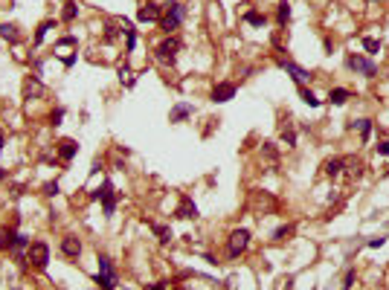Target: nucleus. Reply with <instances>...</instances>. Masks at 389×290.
<instances>
[{"label": "nucleus", "instance_id": "26", "mask_svg": "<svg viewBox=\"0 0 389 290\" xmlns=\"http://www.w3.org/2000/svg\"><path fill=\"white\" fill-rule=\"evenodd\" d=\"M76 15H79V6H76V0H70L67 6H64V12H61V17H64V20H76Z\"/></svg>", "mask_w": 389, "mask_h": 290}, {"label": "nucleus", "instance_id": "15", "mask_svg": "<svg viewBox=\"0 0 389 290\" xmlns=\"http://www.w3.org/2000/svg\"><path fill=\"white\" fill-rule=\"evenodd\" d=\"M349 99H352V93L346 87H331V93H328V102L334 104V107H343Z\"/></svg>", "mask_w": 389, "mask_h": 290}, {"label": "nucleus", "instance_id": "13", "mask_svg": "<svg viewBox=\"0 0 389 290\" xmlns=\"http://www.w3.org/2000/svg\"><path fill=\"white\" fill-rule=\"evenodd\" d=\"M195 113V104H189V102H180V104H174L171 107V113H169V119L171 122H186L189 116Z\"/></svg>", "mask_w": 389, "mask_h": 290}, {"label": "nucleus", "instance_id": "10", "mask_svg": "<svg viewBox=\"0 0 389 290\" xmlns=\"http://www.w3.org/2000/svg\"><path fill=\"white\" fill-rule=\"evenodd\" d=\"M177 218H198L201 212H198V206H195V200L189 197V194H183L180 197V203H177V212H174Z\"/></svg>", "mask_w": 389, "mask_h": 290}, {"label": "nucleus", "instance_id": "16", "mask_svg": "<svg viewBox=\"0 0 389 290\" xmlns=\"http://www.w3.org/2000/svg\"><path fill=\"white\" fill-rule=\"evenodd\" d=\"M343 169H346V160H343V157H334V160L325 163V174H328V177H340Z\"/></svg>", "mask_w": 389, "mask_h": 290}, {"label": "nucleus", "instance_id": "40", "mask_svg": "<svg viewBox=\"0 0 389 290\" xmlns=\"http://www.w3.org/2000/svg\"><path fill=\"white\" fill-rule=\"evenodd\" d=\"M375 3H381V0H375Z\"/></svg>", "mask_w": 389, "mask_h": 290}, {"label": "nucleus", "instance_id": "2", "mask_svg": "<svg viewBox=\"0 0 389 290\" xmlns=\"http://www.w3.org/2000/svg\"><path fill=\"white\" fill-rule=\"evenodd\" d=\"M346 67L352 70V73H360V76H366V79H375L378 76V64H375L372 58H366V55H360V52H352L349 58H346Z\"/></svg>", "mask_w": 389, "mask_h": 290}, {"label": "nucleus", "instance_id": "38", "mask_svg": "<svg viewBox=\"0 0 389 290\" xmlns=\"http://www.w3.org/2000/svg\"><path fill=\"white\" fill-rule=\"evenodd\" d=\"M3 142H6V139H3V131H0V151H3Z\"/></svg>", "mask_w": 389, "mask_h": 290}, {"label": "nucleus", "instance_id": "31", "mask_svg": "<svg viewBox=\"0 0 389 290\" xmlns=\"http://www.w3.org/2000/svg\"><path fill=\"white\" fill-rule=\"evenodd\" d=\"M282 142H285L288 148H293V145H296V131H290V128H285V131H282Z\"/></svg>", "mask_w": 389, "mask_h": 290}, {"label": "nucleus", "instance_id": "4", "mask_svg": "<svg viewBox=\"0 0 389 290\" xmlns=\"http://www.w3.org/2000/svg\"><path fill=\"white\" fill-rule=\"evenodd\" d=\"M26 261L38 267V270H44L47 264H50V247L44 244V241H32L29 247H26Z\"/></svg>", "mask_w": 389, "mask_h": 290}, {"label": "nucleus", "instance_id": "3", "mask_svg": "<svg viewBox=\"0 0 389 290\" xmlns=\"http://www.w3.org/2000/svg\"><path fill=\"white\" fill-rule=\"evenodd\" d=\"M96 285L102 290H117V270H114V261L108 256H99V276H96Z\"/></svg>", "mask_w": 389, "mask_h": 290}, {"label": "nucleus", "instance_id": "21", "mask_svg": "<svg viewBox=\"0 0 389 290\" xmlns=\"http://www.w3.org/2000/svg\"><path fill=\"white\" fill-rule=\"evenodd\" d=\"M299 96H302L305 104H311V107H320V99H317V93H314V90H308V87H299Z\"/></svg>", "mask_w": 389, "mask_h": 290}, {"label": "nucleus", "instance_id": "22", "mask_svg": "<svg viewBox=\"0 0 389 290\" xmlns=\"http://www.w3.org/2000/svg\"><path fill=\"white\" fill-rule=\"evenodd\" d=\"M15 241V229H0V250H12Z\"/></svg>", "mask_w": 389, "mask_h": 290}, {"label": "nucleus", "instance_id": "19", "mask_svg": "<svg viewBox=\"0 0 389 290\" xmlns=\"http://www.w3.org/2000/svg\"><path fill=\"white\" fill-rule=\"evenodd\" d=\"M276 20H279V26H288V20H290V3H288V0L279 3V9H276Z\"/></svg>", "mask_w": 389, "mask_h": 290}, {"label": "nucleus", "instance_id": "12", "mask_svg": "<svg viewBox=\"0 0 389 290\" xmlns=\"http://www.w3.org/2000/svg\"><path fill=\"white\" fill-rule=\"evenodd\" d=\"M160 6L157 3H145V6H139V12H136V20H142V23H151V20H160Z\"/></svg>", "mask_w": 389, "mask_h": 290}, {"label": "nucleus", "instance_id": "27", "mask_svg": "<svg viewBox=\"0 0 389 290\" xmlns=\"http://www.w3.org/2000/svg\"><path fill=\"white\" fill-rule=\"evenodd\" d=\"M38 93H41V85H38L35 79H29V82H26V87H23V96H26V99H32V96H38Z\"/></svg>", "mask_w": 389, "mask_h": 290}, {"label": "nucleus", "instance_id": "24", "mask_svg": "<svg viewBox=\"0 0 389 290\" xmlns=\"http://www.w3.org/2000/svg\"><path fill=\"white\" fill-rule=\"evenodd\" d=\"M288 235H293V223H282V226L273 232V241H285Z\"/></svg>", "mask_w": 389, "mask_h": 290}, {"label": "nucleus", "instance_id": "33", "mask_svg": "<svg viewBox=\"0 0 389 290\" xmlns=\"http://www.w3.org/2000/svg\"><path fill=\"white\" fill-rule=\"evenodd\" d=\"M375 151L381 154V157H387V154H389V139H381V142L375 145Z\"/></svg>", "mask_w": 389, "mask_h": 290}, {"label": "nucleus", "instance_id": "9", "mask_svg": "<svg viewBox=\"0 0 389 290\" xmlns=\"http://www.w3.org/2000/svg\"><path fill=\"white\" fill-rule=\"evenodd\" d=\"M279 67L285 70V73H288V76L293 79V82H299V85L311 79V73H308V70H305V67H299V64H293V61H288V58H279Z\"/></svg>", "mask_w": 389, "mask_h": 290}, {"label": "nucleus", "instance_id": "36", "mask_svg": "<svg viewBox=\"0 0 389 290\" xmlns=\"http://www.w3.org/2000/svg\"><path fill=\"white\" fill-rule=\"evenodd\" d=\"M52 125H61V119H64V110H61V107H58V110H52Z\"/></svg>", "mask_w": 389, "mask_h": 290}, {"label": "nucleus", "instance_id": "29", "mask_svg": "<svg viewBox=\"0 0 389 290\" xmlns=\"http://www.w3.org/2000/svg\"><path fill=\"white\" fill-rule=\"evenodd\" d=\"M52 26H55L52 20H47V23H41V26H38V32H35V44H41V41L47 38V32H50Z\"/></svg>", "mask_w": 389, "mask_h": 290}, {"label": "nucleus", "instance_id": "37", "mask_svg": "<svg viewBox=\"0 0 389 290\" xmlns=\"http://www.w3.org/2000/svg\"><path fill=\"white\" fill-rule=\"evenodd\" d=\"M145 290H166V282H154V285H145Z\"/></svg>", "mask_w": 389, "mask_h": 290}, {"label": "nucleus", "instance_id": "6", "mask_svg": "<svg viewBox=\"0 0 389 290\" xmlns=\"http://www.w3.org/2000/svg\"><path fill=\"white\" fill-rule=\"evenodd\" d=\"M93 197L105 203V215H114V209H117V192H114V183H111V180H105V183L93 192Z\"/></svg>", "mask_w": 389, "mask_h": 290}, {"label": "nucleus", "instance_id": "1", "mask_svg": "<svg viewBox=\"0 0 389 290\" xmlns=\"http://www.w3.org/2000/svg\"><path fill=\"white\" fill-rule=\"evenodd\" d=\"M183 20H186V6L180 0H169V9H166V15L160 17V26L171 35L174 29H180Z\"/></svg>", "mask_w": 389, "mask_h": 290}, {"label": "nucleus", "instance_id": "18", "mask_svg": "<svg viewBox=\"0 0 389 290\" xmlns=\"http://www.w3.org/2000/svg\"><path fill=\"white\" fill-rule=\"evenodd\" d=\"M349 128H355V131H360V137L363 139H369L372 137V119H355Z\"/></svg>", "mask_w": 389, "mask_h": 290}, {"label": "nucleus", "instance_id": "20", "mask_svg": "<svg viewBox=\"0 0 389 290\" xmlns=\"http://www.w3.org/2000/svg\"><path fill=\"white\" fill-rule=\"evenodd\" d=\"M148 226L154 229V235L160 238V244H169V241H171V229H169V226H163V223H148Z\"/></svg>", "mask_w": 389, "mask_h": 290}, {"label": "nucleus", "instance_id": "7", "mask_svg": "<svg viewBox=\"0 0 389 290\" xmlns=\"http://www.w3.org/2000/svg\"><path fill=\"white\" fill-rule=\"evenodd\" d=\"M250 247V229H236L233 235H230V244H227V253L236 258V256H241L244 250Z\"/></svg>", "mask_w": 389, "mask_h": 290}, {"label": "nucleus", "instance_id": "11", "mask_svg": "<svg viewBox=\"0 0 389 290\" xmlns=\"http://www.w3.org/2000/svg\"><path fill=\"white\" fill-rule=\"evenodd\" d=\"M61 253H64L67 258H79V256H82V241L76 238V235L61 238Z\"/></svg>", "mask_w": 389, "mask_h": 290}, {"label": "nucleus", "instance_id": "14", "mask_svg": "<svg viewBox=\"0 0 389 290\" xmlns=\"http://www.w3.org/2000/svg\"><path fill=\"white\" fill-rule=\"evenodd\" d=\"M76 151H79L76 139H61V142H58V157H61L64 163H70V160L76 157Z\"/></svg>", "mask_w": 389, "mask_h": 290}, {"label": "nucleus", "instance_id": "39", "mask_svg": "<svg viewBox=\"0 0 389 290\" xmlns=\"http://www.w3.org/2000/svg\"><path fill=\"white\" fill-rule=\"evenodd\" d=\"M174 290H183V288H174Z\"/></svg>", "mask_w": 389, "mask_h": 290}, {"label": "nucleus", "instance_id": "34", "mask_svg": "<svg viewBox=\"0 0 389 290\" xmlns=\"http://www.w3.org/2000/svg\"><path fill=\"white\" fill-rule=\"evenodd\" d=\"M44 194H47V197H55V194H58V183H44Z\"/></svg>", "mask_w": 389, "mask_h": 290}, {"label": "nucleus", "instance_id": "35", "mask_svg": "<svg viewBox=\"0 0 389 290\" xmlns=\"http://www.w3.org/2000/svg\"><path fill=\"white\" fill-rule=\"evenodd\" d=\"M384 244H387V238H384V235H381V238H369V241H366V247H369V250H378V247H384Z\"/></svg>", "mask_w": 389, "mask_h": 290}, {"label": "nucleus", "instance_id": "32", "mask_svg": "<svg viewBox=\"0 0 389 290\" xmlns=\"http://www.w3.org/2000/svg\"><path fill=\"white\" fill-rule=\"evenodd\" d=\"M117 23H111V20H108V23H105V38H108V41H114V38H117Z\"/></svg>", "mask_w": 389, "mask_h": 290}, {"label": "nucleus", "instance_id": "5", "mask_svg": "<svg viewBox=\"0 0 389 290\" xmlns=\"http://www.w3.org/2000/svg\"><path fill=\"white\" fill-rule=\"evenodd\" d=\"M177 52H180V38H166L160 47H157V61L160 64H174L177 61Z\"/></svg>", "mask_w": 389, "mask_h": 290}, {"label": "nucleus", "instance_id": "28", "mask_svg": "<svg viewBox=\"0 0 389 290\" xmlns=\"http://www.w3.org/2000/svg\"><path fill=\"white\" fill-rule=\"evenodd\" d=\"M355 282H357V270H355V267H349V270H346V279H343V290H352V288H355Z\"/></svg>", "mask_w": 389, "mask_h": 290}, {"label": "nucleus", "instance_id": "25", "mask_svg": "<svg viewBox=\"0 0 389 290\" xmlns=\"http://www.w3.org/2000/svg\"><path fill=\"white\" fill-rule=\"evenodd\" d=\"M363 50L369 52V55H378L381 52V41L378 38H363Z\"/></svg>", "mask_w": 389, "mask_h": 290}, {"label": "nucleus", "instance_id": "8", "mask_svg": "<svg viewBox=\"0 0 389 290\" xmlns=\"http://www.w3.org/2000/svg\"><path fill=\"white\" fill-rule=\"evenodd\" d=\"M238 87L233 85V82H221V85H215V90H212V102L215 104H224L230 102V99H236Z\"/></svg>", "mask_w": 389, "mask_h": 290}, {"label": "nucleus", "instance_id": "17", "mask_svg": "<svg viewBox=\"0 0 389 290\" xmlns=\"http://www.w3.org/2000/svg\"><path fill=\"white\" fill-rule=\"evenodd\" d=\"M0 38L9 41V44H17V41H20V32H17V26H12V23H3V26H0Z\"/></svg>", "mask_w": 389, "mask_h": 290}, {"label": "nucleus", "instance_id": "23", "mask_svg": "<svg viewBox=\"0 0 389 290\" xmlns=\"http://www.w3.org/2000/svg\"><path fill=\"white\" fill-rule=\"evenodd\" d=\"M244 20H247L250 26H264V23H267V17L259 15V12H244Z\"/></svg>", "mask_w": 389, "mask_h": 290}, {"label": "nucleus", "instance_id": "30", "mask_svg": "<svg viewBox=\"0 0 389 290\" xmlns=\"http://www.w3.org/2000/svg\"><path fill=\"white\" fill-rule=\"evenodd\" d=\"M32 241L26 238L23 232H15V241H12V250H23V247H29Z\"/></svg>", "mask_w": 389, "mask_h": 290}]
</instances>
